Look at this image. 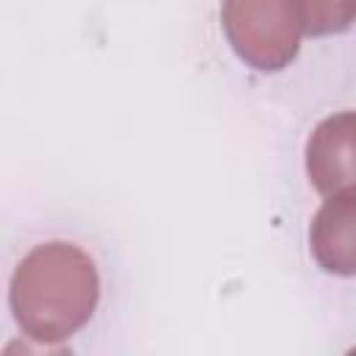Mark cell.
<instances>
[{
    "instance_id": "1",
    "label": "cell",
    "mask_w": 356,
    "mask_h": 356,
    "mask_svg": "<svg viewBox=\"0 0 356 356\" xmlns=\"http://www.w3.org/2000/svg\"><path fill=\"white\" fill-rule=\"evenodd\" d=\"M100 281L86 250L44 242L22 256L11 275V312L33 342L56 345L81 331L97 306Z\"/></svg>"
},
{
    "instance_id": "2",
    "label": "cell",
    "mask_w": 356,
    "mask_h": 356,
    "mask_svg": "<svg viewBox=\"0 0 356 356\" xmlns=\"http://www.w3.org/2000/svg\"><path fill=\"white\" fill-rule=\"evenodd\" d=\"M220 17L236 56L261 72L286 67L309 31V3L234 0L222 3Z\"/></svg>"
},
{
    "instance_id": "6",
    "label": "cell",
    "mask_w": 356,
    "mask_h": 356,
    "mask_svg": "<svg viewBox=\"0 0 356 356\" xmlns=\"http://www.w3.org/2000/svg\"><path fill=\"white\" fill-rule=\"evenodd\" d=\"M3 356H75V353L70 348H42V342L33 345L28 339H11Z\"/></svg>"
},
{
    "instance_id": "7",
    "label": "cell",
    "mask_w": 356,
    "mask_h": 356,
    "mask_svg": "<svg viewBox=\"0 0 356 356\" xmlns=\"http://www.w3.org/2000/svg\"><path fill=\"white\" fill-rule=\"evenodd\" d=\"M345 356H356V348H350V350H348V353H345Z\"/></svg>"
},
{
    "instance_id": "3",
    "label": "cell",
    "mask_w": 356,
    "mask_h": 356,
    "mask_svg": "<svg viewBox=\"0 0 356 356\" xmlns=\"http://www.w3.org/2000/svg\"><path fill=\"white\" fill-rule=\"evenodd\" d=\"M306 172L317 192L356 186V111L325 117L306 142Z\"/></svg>"
},
{
    "instance_id": "5",
    "label": "cell",
    "mask_w": 356,
    "mask_h": 356,
    "mask_svg": "<svg viewBox=\"0 0 356 356\" xmlns=\"http://www.w3.org/2000/svg\"><path fill=\"white\" fill-rule=\"evenodd\" d=\"M356 17L353 3H309V31L306 33H334L345 31Z\"/></svg>"
},
{
    "instance_id": "4",
    "label": "cell",
    "mask_w": 356,
    "mask_h": 356,
    "mask_svg": "<svg viewBox=\"0 0 356 356\" xmlns=\"http://www.w3.org/2000/svg\"><path fill=\"white\" fill-rule=\"evenodd\" d=\"M314 261L334 275H356V186L323 200L309 228Z\"/></svg>"
}]
</instances>
